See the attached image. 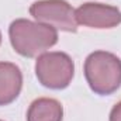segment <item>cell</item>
<instances>
[{
    "mask_svg": "<svg viewBox=\"0 0 121 121\" xmlns=\"http://www.w3.org/2000/svg\"><path fill=\"white\" fill-rule=\"evenodd\" d=\"M9 38L13 49L18 55L35 58L58 42V31L38 21L17 18L9 27Z\"/></svg>",
    "mask_w": 121,
    "mask_h": 121,
    "instance_id": "6da1fadb",
    "label": "cell"
},
{
    "mask_svg": "<svg viewBox=\"0 0 121 121\" xmlns=\"http://www.w3.org/2000/svg\"><path fill=\"white\" fill-rule=\"evenodd\" d=\"M85 78L91 91L110 96L121 86V59L107 51H94L85 60Z\"/></svg>",
    "mask_w": 121,
    "mask_h": 121,
    "instance_id": "7a4b0ae2",
    "label": "cell"
},
{
    "mask_svg": "<svg viewBox=\"0 0 121 121\" xmlns=\"http://www.w3.org/2000/svg\"><path fill=\"white\" fill-rule=\"evenodd\" d=\"M38 82L51 90L66 89L75 75V63L65 52H44L35 62Z\"/></svg>",
    "mask_w": 121,
    "mask_h": 121,
    "instance_id": "3957f363",
    "label": "cell"
},
{
    "mask_svg": "<svg viewBox=\"0 0 121 121\" xmlns=\"http://www.w3.org/2000/svg\"><path fill=\"white\" fill-rule=\"evenodd\" d=\"M30 14L35 21L54 27L58 31L76 32L78 21L75 9L66 0H39L32 3Z\"/></svg>",
    "mask_w": 121,
    "mask_h": 121,
    "instance_id": "277c9868",
    "label": "cell"
},
{
    "mask_svg": "<svg viewBox=\"0 0 121 121\" xmlns=\"http://www.w3.org/2000/svg\"><path fill=\"white\" fill-rule=\"evenodd\" d=\"M76 21L80 26L108 30L121 24V10L116 6L103 4V3H85L75 10Z\"/></svg>",
    "mask_w": 121,
    "mask_h": 121,
    "instance_id": "5b68a950",
    "label": "cell"
},
{
    "mask_svg": "<svg viewBox=\"0 0 121 121\" xmlns=\"http://www.w3.org/2000/svg\"><path fill=\"white\" fill-rule=\"evenodd\" d=\"M23 87V73L16 63L0 62V106L11 104Z\"/></svg>",
    "mask_w": 121,
    "mask_h": 121,
    "instance_id": "8992f818",
    "label": "cell"
},
{
    "mask_svg": "<svg viewBox=\"0 0 121 121\" xmlns=\"http://www.w3.org/2000/svg\"><path fill=\"white\" fill-rule=\"evenodd\" d=\"M63 107L58 100L41 97L34 100L27 111V121H62Z\"/></svg>",
    "mask_w": 121,
    "mask_h": 121,
    "instance_id": "52a82bcc",
    "label": "cell"
},
{
    "mask_svg": "<svg viewBox=\"0 0 121 121\" xmlns=\"http://www.w3.org/2000/svg\"><path fill=\"white\" fill-rule=\"evenodd\" d=\"M110 121H121V101H118L110 111Z\"/></svg>",
    "mask_w": 121,
    "mask_h": 121,
    "instance_id": "ba28073f",
    "label": "cell"
},
{
    "mask_svg": "<svg viewBox=\"0 0 121 121\" xmlns=\"http://www.w3.org/2000/svg\"><path fill=\"white\" fill-rule=\"evenodd\" d=\"M0 44H1V32H0Z\"/></svg>",
    "mask_w": 121,
    "mask_h": 121,
    "instance_id": "9c48e42d",
    "label": "cell"
},
{
    "mask_svg": "<svg viewBox=\"0 0 121 121\" xmlns=\"http://www.w3.org/2000/svg\"><path fill=\"white\" fill-rule=\"evenodd\" d=\"M0 121H3V120H0Z\"/></svg>",
    "mask_w": 121,
    "mask_h": 121,
    "instance_id": "30bf717a",
    "label": "cell"
}]
</instances>
